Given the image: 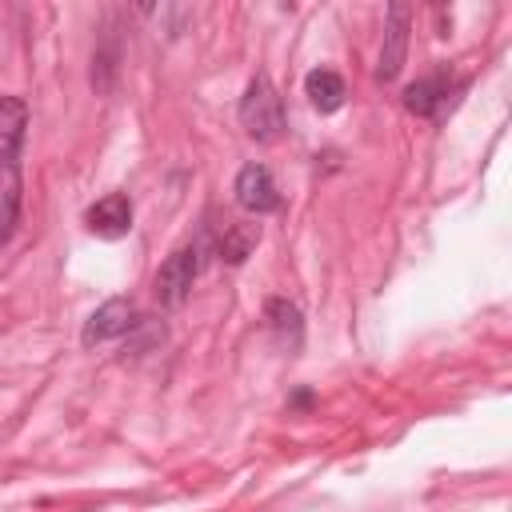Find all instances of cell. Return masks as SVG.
<instances>
[{
  "label": "cell",
  "instance_id": "obj_1",
  "mask_svg": "<svg viewBox=\"0 0 512 512\" xmlns=\"http://www.w3.org/2000/svg\"><path fill=\"white\" fill-rule=\"evenodd\" d=\"M28 132V104L20 96H0V248L12 240L20 220V156Z\"/></svg>",
  "mask_w": 512,
  "mask_h": 512
},
{
  "label": "cell",
  "instance_id": "obj_2",
  "mask_svg": "<svg viewBox=\"0 0 512 512\" xmlns=\"http://www.w3.org/2000/svg\"><path fill=\"white\" fill-rule=\"evenodd\" d=\"M240 124H244V132H248L252 140H260V144L276 140L280 128H284L280 92H276V84H272L264 72L252 76L248 88H244V96H240Z\"/></svg>",
  "mask_w": 512,
  "mask_h": 512
},
{
  "label": "cell",
  "instance_id": "obj_3",
  "mask_svg": "<svg viewBox=\"0 0 512 512\" xmlns=\"http://www.w3.org/2000/svg\"><path fill=\"white\" fill-rule=\"evenodd\" d=\"M204 268V244L192 240V244H180L160 268H156V280H152V296L164 304V308H180L196 284Z\"/></svg>",
  "mask_w": 512,
  "mask_h": 512
},
{
  "label": "cell",
  "instance_id": "obj_4",
  "mask_svg": "<svg viewBox=\"0 0 512 512\" xmlns=\"http://www.w3.org/2000/svg\"><path fill=\"white\" fill-rule=\"evenodd\" d=\"M464 88H468L464 76H452L448 68H436L432 76H420L404 88V108L412 116H424V120H444V112H452V104L460 100Z\"/></svg>",
  "mask_w": 512,
  "mask_h": 512
},
{
  "label": "cell",
  "instance_id": "obj_5",
  "mask_svg": "<svg viewBox=\"0 0 512 512\" xmlns=\"http://www.w3.org/2000/svg\"><path fill=\"white\" fill-rule=\"evenodd\" d=\"M232 192H236V204H240L244 212H252V216L276 212V208L284 204V196H280V188H276L272 172H268L264 164H256V160H252V164H244V168L236 172Z\"/></svg>",
  "mask_w": 512,
  "mask_h": 512
},
{
  "label": "cell",
  "instance_id": "obj_6",
  "mask_svg": "<svg viewBox=\"0 0 512 512\" xmlns=\"http://www.w3.org/2000/svg\"><path fill=\"white\" fill-rule=\"evenodd\" d=\"M408 24H412V8L408 4H388L384 16V44H380V64H376V80H396L408 56Z\"/></svg>",
  "mask_w": 512,
  "mask_h": 512
},
{
  "label": "cell",
  "instance_id": "obj_7",
  "mask_svg": "<svg viewBox=\"0 0 512 512\" xmlns=\"http://www.w3.org/2000/svg\"><path fill=\"white\" fill-rule=\"evenodd\" d=\"M132 328H136V308H132V300L112 296V300H104V304L84 320L80 344H84V348H92V344H104V340L128 336Z\"/></svg>",
  "mask_w": 512,
  "mask_h": 512
},
{
  "label": "cell",
  "instance_id": "obj_8",
  "mask_svg": "<svg viewBox=\"0 0 512 512\" xmlns=\"http://www.w3.org/2000/svg\"><path fill=\"white\" fill-rule=\"evenodd\" d=\"M84 220H88V228H92L96 236L120 240V236L132 232V200H128L124 192H108V196H100V200L84 212Z\"/></svg>",
  "mask_w": 512,
  "mask_h": 512
},
{
  "label": "cell",
  "instance_id": "obj_9",
  "mask_svg": "<svg viewBox=\"0 0 512 512\" xmlns=\"http://www.w3.org/2000/svg\"><path fill=\"white\" fill-rule=\"evenodd\" d=\"M304 96L316 112H336V108H344L348 88H344V76L336 68H312L304 76Z\"/></svg>",
  "mask_w": 512,
  "mask_h": 512
},
{
  "label": "cell",
  "instance_id": "obj_10",
  "mask_svg": "<svg viewBox=\"0 0 512 512\" xmlns=\"http://www.w3.org/2000/svg\"><path fill=\"white\" fill-rule=\"evenodd\" d=\"M256 244H260V224H232V228H224V236L216 244V256L228 260V264H244Z\"/></svg>",
  "mask_w": 512,
  "mask_h": 512
},
{
  "label": "cell",
  "instance_id": "obj_11",
  "mask_svg": "<svg viewBox=\"0 0 512 512\" xmlns=\"http://www.w3.org/2000/svg\"><path fill=\"white\" fill-rule=\"evenodd\" d=\"M268 324L280 340L300 344V308L292 300H268Z\"/></svg>",
  "mask_w": 512,
  "mask_h": 512
}]
</instances>
